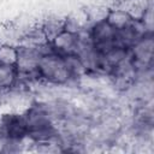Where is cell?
Instances as JSON below:
<instances>
[{
	"label": "cell",
	"instance_id": "obj_1",
	"mask_svg": "<svg viewBox=\"0 0 154 154\" xmlns=\"http://www.w3.org/2000/svg\"><path fill=\"white\" fill-rule=\"evenodd\" d=\"M18 60V47L2 43L0 45V65L16 66Z\"/></svg>",
	"mask_w": 154,
	"mask_h": 154
}]
</instances>
